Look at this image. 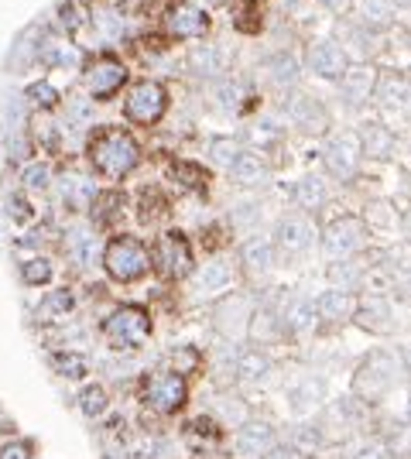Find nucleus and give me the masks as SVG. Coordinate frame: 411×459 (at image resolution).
I'll return each instance as SVG.
<instances>
[{
	"label": "nucleus",
	"instance_id": "f257e3e1",
	"mask_svg": "<svg viewBox=\"0 0 411 459\" xmlns=\"http://www.w3.org/2000/svg\"><path fill=\"white\" fill-rule=\"evenodd\" d=\"M93 165L100 168L103 175H128L130 168L137 165V144H134V137L124 134V130H103L100 137L93 141Z\"/></svg>",
	"mask_w": 411,
	"mask_h": 459
},
{
	"label": "nucleus",
	"instance_id": "f03ea898",
	"mask_svg": "<svg viewBox=\"0 0 411 459\" xmlns=\"http://www.w3.org/2000/svg\"><path fill=\"white\" fill-rule=\"evenodd\" d=\"M103 264H106V271L117 281H134L151 268V257L144 251V244H137L134 237H117V240L106 247Z\"/></svg>",
	"mask_w": 411,
	"mask_h": 459
},
{
	"label": "nucleus",
	"instance_id": "7ed1b4c3",
	"mask_svg": "<svg viewBox=\"0 0 411 459\" xmlns=\"http://www.w3.org/2000/svg\"><path fill=\"white\" fill-rule=\"evenodd\" d=\"M363 244H367V230L353 216H343V220L330 223L326 237H322V247L333 261H350L357 251H363Z\"/></svg>",
	"mask_w": 411,
	"mask_h": 459
},
{
	"label": "nucleus",
	"instance_id": "20e7f679",
	"mask_svg": "<svg viewBox=\"0 0 411 459\" xmlns=\"http://www.w3.org/2000/svg\"><path fill=\"white\" fill-rule=\"evenodd\" d=\"M394 381H398V363H394V357L374 354V357L360 367L357 391L367 398V401H377V398H384L387 391L394 387Z\"/></svg>",
	"mask_w": 411,
	"mask_h": 459
},
{
	"label": "nucleus",
	"instance_id": "39448f33",
	"mask_svg": "<svg viewBox=\"0 0 411 459\" xmlns=\"http://www.w3.org/2000/svg\"><path fill=\"white\" fill-rule=\"evenodd\" d=\"M148 312L137 306H128V308H117L110 319H106V336L113 339V343H120V346H134V343H141L144 336H148Z\"/></svg>",
	"mask_w": 411,
	"mask_h": 459
},
{
	"label": "nucleus",
	"instance_id": "423d86ee",
	"mask_svg": "<svg viewBox=\"0 0 411 459\" xmlns=\"http://www.w3.org/2000/svg\"><path fill=\"white\" fill-rule=\"evenodd\" d=\"M360 137L357 134H350V130H343V134H336L333 141L326 144V168L333 172L336 179H353L360 168Z\"/></svg>",
	"mask_w": 411,
	"mask_h": 459
},
{
	"label": "nucleus",
	"instance_id": "0eeeda50",
	"mask_svg": "<svg viewBox=\"0 0 411 459\" xmlns=\"http://www.w3.org/2000/svg\"><path fill=\"white\" fill-rule=\"evenodd\" d=\"M168 106V97L158 82H141L134 93L128 97V117L137 124H154Z\"/></svg>",
	"mask_w": 411,
	"mask_h": 459
},
{
	"label": "nucleus",
	"instance_id": "6e6552de",
	"mask_svg": "<svg viewBox=\"0 0 411 459\" xmlns=\"http://www.w3.org/2000/svg\"><path fill=\"white\" fill-rule=\"evenodd\" d=\"M165 25L172 35H179V38H196V35H203L206 27H209V14H206L203 7H196V4H175L172 11H168V18H165Z\"/></svg>",
	"mask_w": 411,
	"mask_h": 459
},
{
	"label": "nucleus",
	"instance_id": "1a4fd4ad",
	"mask_svg": "<svg viewBox=\"0 0 411 459\" xmlns=\"http://www.w3.org/2000/svg\"><path fill=\"white\" fill-rule=\"evenodd\" d=\"M251 319H254V308H251L247 299H230V302H223L216 308V326L230 339H240L251 326Z\"/></svg>",
	"mask_w": 411,
	"mask_h": 459
},
{
	"label": "nucleus",
	"instance_id": "9d476101",
	"mask_svg": "<svg viewBox=\"0 0 411 459\" xmlns=\"http://www.w3.org/2000/svg\"><path fill=\"white\" fill-rule=\"evenodd\" d=\"M124 79H128V69H124L120 62L103 58V62H97V66L86 73V86H89L93 97H110V93H117V89L124 86Z\"/></svg>",
	"mask_w": 411,
	"mask_h": 459
},
{
	"label": "nucleus",
	"instance_id": "9b49d317",
	"mask_svg": "<svg viewBox=\"0 0 411 459\" xmlns=\"http://www.w3.org/2000/svg\"><path fill=\"white\" fill-rule=\"evenodd\" d=\"M308 66L326 79H339L350 69V66H346V51H343V45H336V42H319V45H312Z\"/></svg>",
	"mask_w": 411,
	"mask_h": 459
},
{
	"label": "nucleus",
	"instance_id": "f8f14e48",
	"mask_svg": "<svg viewBox=\"0 0 411 459\" xmlns=\"http://www.w3.org/2000/svg\"><path fill=\"white\" fill-rule=\"evenodd\" d=\"M312 240H315V227L308 223L306 216H288V220L278 223V244H282V251H288V254L308 251Z\"/></svg>",
	"mask_w": 411,
	"mask_h": 459
},
{
	"label": "nucleus",
	"instance_id": "ddd939ff",
	"mask_svg": "<svg viewBox=\"0 0 411 459\" xmlns=\"http://www.w3.org/2000/svg\"><path fill=\"white\" fill-rule=\"evenodd\" d=\"M288 113H291V121L302 130H308V134H319V130H326V124H330L326 106L319 100H312V97H291V100H288Z\"/></svg>",
	"mask_w": 411,
	"mask_h": 459
},
{
	"label": "nucleus",
	"instance_id": "4468645a",
	"mask_svg": "<svg viewBox=\"0 0 411 459\" xmlns=\"http://www.w3.org/2000/svg\"><path fill=\"white\" fill-rule=\"evenodd\" d=\"M230 284H233V268L227 264V261H209L203 271L196 275V281H192L196 295H206V299L223 295Z\"/></svg>",
	"mask_w": 411,
	"mask_h": 459
},
{
	"label": "nucleus",
	"instance_id": "2eb2a0df",
	"mask_svg": "<svg viewBox=\"0 0 411 459\" xmlns=\"http://www.w3.org/2000/svg\"><path fill=\"white\" fill-rule=\"evenodd\" d=\"M343 86H339V93H343V100L360 106L363 100H370V89H374V69L370 66H353V69H346L343 73Z\"/></svg>",
	"mask_w": 411,
	"mask_h": 459
},
{
	"label": "nucleus",
	"instance_id": "dca6fc26",
	"mask_svg": "<svg viewBox=\"0 0 411 459\" xmlns=\"http://www.w3.org/2000/svg\"><path fill=\"white\" fill-rule=\"evenodd\" d=\"M185 398V384L182 377H154L148 384V401H151L158 411H175Z\"/></svg>",
	"mask_w": 411,
	"mask_h": 459
},
{
	"label": "nucleus",
	"instance_id": "f3484780",
	"mask_svg": "<svg viewBox=\"0 0 411 459\" xmlns=\"http://www.w3.org/2000/svg\"><path fill=\"white\" fill-rule=\"evenodd\" d=\"M161 268H165L168 275H185V271L192 268V254H189L185 237L168 233V237L161 240Z\"/></svg>",
	"mask_w": 411,
	"mask_h": 459
},
{
	"label": "nucleus",
	"instance_id": "a211bd4d",
	"mask_svg": "<svg viewBox=\"0 0 411 459\" xmlns=\"http://www.w3.org/2000/svg\"><path fill=\"white\" fill-rule=\"evenodd\" d=\"M271 446H275V429L264 425V422H251V425H244L240 435H237V449H240L244 456H260V453H268Z\"/></svg>",
	"mask_w": 411,
	"mask_h": 459
},
{
	"label": "nucleus",
	"instance_id": "6ab92c4d",
	"mask_svg": "<svg viewBox=\"0 0 411 459\" xmlns=\"http://www.w3.org/2000/svg\"><path fill=\"white\" fill-rule=\"evenodd\" d=\"M233 374L247 384L264 381L271 374V357L264 350H244V354H237V360H233Z\"/></svg>",
	"mask_w": 411,
	"mask_h": 459
},
{
	"label": "nucleus",
	"instance_id": "aec40b11",
	"mask_svg": "<svg viewBox=\"0 0 411 459\" xmlns=\"http://www.w3.org/2000/svg\"><path fill=\"white\" fill-rule=\"evenodd\" d=\"M357 312L353 306V295L350 292H326V295H319V302H315V315H322V319H330V323H343V319H350Z\"/></svg>",
	"mask_w": 411,
	"mask_h": 459
},
{
	"label": "nucleus",
	"instance_id": "412c9836",
	"mask_svg": "<svg viewBox=\"0 0 411 459\" xmlns=\"http://www.w3.org/2000/svg\"><path fill=\"white\" fill-rule=\"evenodd\" d=\"M357 319H360V326H363V330H374V332H387L391 330V323H394L391 306H387L381 295L367 299V302L357 308Z\"/></svg>",
	"mask_w": 411,
	"mask_h": 459
},
{
	"label": "nucleus",
	"instance_id": "4be33fe9",
	"mask_svg": "<svg viewBox=\"0 0 411 459\" xmlns=\"http://www.w3.org/2000/svg\"><path fill=\"white\" fill-rule=\"evenodd\" d=\"M322 381L319 377H302V381H295L288 387V405L295 411H312L319 401H322Z\"/></svg>",
	"mask_w": 411,
	"mask_h": 459
},
{
	"label": "nucleus",
	"instance_id": "5701e85b",
	"mask_svg": "<svg viewBox=\"0 0 411 459\" xmlns=\"http://www.w3.org/2000/svg\"><path fill=\"white\" fill-rule=\"evenodd\" d=\"M244 264H247L251 275H268L275 268V247H271V240H264V237L247 240L244 244Z\"/></svg>",
	"mask_w": 411,
	"mask_h": 459
},
{
	"label": "nucleus",
	"instance_id": "b1692460",
	"mask_svg": "<svg viewBox=\"0 0 411 459\" xmlns=\"http://www.w3.org/2000/svg\"><path fill=\"white\" fill-rule=\"evenodd\" d=\"M230 172H233V182H240V185H260V182L268 179V165H264V158H257V154H237Z\"/></svg>",
	"mask_w": 411,
	"mask_h": 459
},
{
	"label": "nucleus",
	"instance_id": "393cba45",
	"mask_svg": "<svg viewBox=\"0 0 411 459\" xmlns=\"http://www.w3.org/2000/svg\"><path fill=\"white\" fill-rule=\"evenodd\" d=\"M360 148L370 154V158H391L394 154V134L384 130L381 124H370V128H363Z\"/></svg>",
	"mask_w": 411,
	"mask_h": 459
},
{
	"label": "nucleus",
	"instance_id": "a878e982",
	"mask_svg": "<svg viewBox=\"0 0 411 459\" xmlns=\"http://www.w3.org/2000/svg\"><path fill=\"white\" fill-rule=\"evenodd\" d=\"M315 306L312 302H306V299H295V302H288V308H284V326L291 332H312L315 330Z\"/></svg>",
	"mask_w": 411,
	"mask_h": 459
},
{
	"label": "nucleus",
	"instance_id": "bb28decb",
	"mask_svg": "<svg viewBox=\"0 0 411 459\" xmlns=\"http://www.w3.org/2000/svg\"><path fill=\"white\" fill-rule=\"evenodd\" d=\"M192 69H196L199 76H220V73L227 69V51L220 49V45L196 49L192 51Z\"/></svg>",
	"mask_w": 411,
	"mask_h": 459
},
{
	"label": "nucleus",
	"instance_id": "cd10ccee",
	"mask_svg": "<svg viewBox=\"0 0 411 459\" xmlns=\"http://www.w3.org/2000/svg\"><path fill=\"white\" fill-rule=\"evenodd\" d=\"M295 199L306 206V209H322L326 199H330V189H326V179L319 175H306L295 189Z\"/></svg>",
	"mask_w": 411,
	"mask_h": 459
},
{
	"label": "nucleus",
	"instance_id": "c85d7f7f",
	"mask_svg": "<svg viewBox=\"0 0 411 459\" xmlns=\"http://www.w3.org/2000/svg\"><path fill=\"white\" fill-rule=\"evenodd\" d=\"M62 196H66V203L82 206L97 196V185H93V179H86V175H76V172H73V175H66V179H62Z\"/></svg>",
	"mask_w": 411,
	"mask_h": 459
},
{
	"label": "nucleus",
	"instance_id": "c756f323",
	"mask_svg": "<svg viewBox=\"0 0 411 459\" xmlns=\"http://www.w3.org/2000/svg\"><path fill=\"white\" fill-rule=\"evenodd\" d=\"M69 254L76 257L82 268H89V264L97 261V237L82 227L73 230V233H69Z\"/></svg>",
	"mask_w": 411,
	"mask_h": 459
},
{
	"label": "nucleus",
	"instance_id": "7c9ffc66",
	"mask_svg": "<svg viewBox=\"0 0 411 459\" xmlns=\"http://www.w3.org/2000/svg\"><path fill=\"white\" fill-rule=\"evenodd\" d=\"M381 103L391 106V110H405L408 106V82L398 76H387L381 82Z\"/></svg>",
	"mask_w": 411,
	"mask_h": 459
},
{
	"label": "nucleus",
	"instance_id": "2f4dec72",
	"mask_svg": "<svg viewBox=\"0 0 411 459\" xmlns=\"http://www.w3.org/2000/svg\"><path fill=\"white\" fill-rule=\"evenodd\" d=\"M268 69H271V79H275L278 86H295V82H299V62H295L291 55H284V51L268 62Z\"/></svg>",
	"mask_w": 411,
	"mask_h": 459
},
{
	"label": "nucleus",
	"instance_id": "473e14b6",
	"mask_svg": "<svg viewBox=\"0 0 411 459\" xmlns=\"http://www.w3.org/2000/svg\"><path fill=\"white\" fill-rule=\"evenodd\" d=\"M360 14H363L367 25H374V27H387L394 21V7H391L387 0H363Z\"/></svg>",
	"mask_w": 411,
	"mask_h": 459
},
{
	"label": "nucleus",
	"instance_id": "72a5a7b5",
	"mask_svg": "<svg viewBox=\"0 0 411 459\" xmlns=\"http://www.w3.org/2000/svg\"><path fill=\"white\" fill-rule=\"evenodd\" d=\"M237 141L230 137H213V144H209V158L216 161V165H223V168H230L233 161H237Z\"/></svg>",
	"mask_w": 411,
	"mask_h": 459
},
{
	"label": "nucleus",
	"instance_id": "f704fd0d",
	"mask_svg": "<svg viewBox=\"0 0 411 459\" xmlns=\"http://www.w3.org/2000/svg\"><path fill=\"white\" fill-rule=\"evenodd\" d=\"M42 319H51V315H66V312H73V295L69 292H55V295H49L45 302H42Z\"/></svg>",
	"mask_w": 411,
	"mask_h": 459
},
{
	"label": "nucleus",
	"instance_id": "c9c22d12",
	"mask_svg": "<svg viewBox=\"0 0 411 459\" xmlns=\"http://www.w3.org/2000/svg\"><path fill=\"white\" fill-rule=\"evenodd\" d=\"M42 58H45L49 66H76L79 51L73 49V45H49V49L42 51Z\"/></svg>",
	"mask_w": 411,
	"mask_h": 459
},
{
	"label": "nucleus",
	"instance_id": "e433bc0d",
	"mask_svg": "<svg viewBox=\"0 0 411 459\" xmlns=\"http://www.w3.org/2000/svg\"><path fill=\"white\" fill-rule=\"evenodd\" d=\"M330 278L336 281V288H339V292H346L350 284H357L360 281V268L357 264H350V261H339L333 271H330Z\"/></svg>",
	"mask_w": 411,
	"mask_h": 459
},
{
	"label": "nucleus",
	"instance_id": "4c0bfd02",
	"mask_svg": "<svg viewBox=\"0 0 411 459\" xmlns=\"http://www.w3.org/2000/svg\"><path fill=\"white\" fill-rule=\"evenodd\" d=\"M295 446H299L302 453H315V449L322 446V432H319V429H299V432H295Z\"/></svg>",
	"mask_w": 411,
	"mask_h": 459
},
{
	"label": "nucleus",
	"instance_id": "58836bf2",
	"mask_svg": "<svg viewBox=\"0 0 411 459\" xmlns=\"http://www.w3.org/2000/svg\"><path fill=\"white\" fill-rule=\"evenodd\" d=\"M51 278V264L49 261H31L25 264V281L27 284H42V281Z\"/></svg>",
	"mask_w": 411,
	"mask_h": 459
},
{
	"label": "nucleus",
	"instance_id": "ea45409f",
	"mask_svg": "<svg viewBox=\"0 0 411 459\" xmlns=\"http://www.w3.org/2000/svg\"><path fill=\"white\" fill-rule=\"evenodd\" d=\"M103 405H106L103 391H97V387H86V391H82V411H86V415H100Z\"/></svg>",
	"mask_w": 411,
	"mask_h": 459
},
{
	"label": "nucleus",
	"instance_id": "a19ab883",
	"mask_svg": "<svg viewBox=\"0 0 411 459\" xmlns=\"http://www.w3.org/2000/svg\"><path fill=\"white\" fill-rule=\"evenodd\" d=\"M25 185L27 189H45L49 185V168L45 165H31L25 172Z\"/></svg>",
	"mask_w": 411,
	"mask_h": 459
},
{
	"label": "nucleus",
	"instance_id": "79ce46f5",
	"mask_svg": "<svg viewBox=\"0 0 411 459\" xmlns=\"http://www.w3.org/2000/svg\"><path fill=\"white\" fill-rule=\"evenodd\" d=\"M220 103H223L227 110H233V106L240 103V86H237V82H227V86L220 89Z\"/></svg>",
	"mask_w": 411,
	"mask_h": 459
},
{
	"label": "nucleus",
	"instance_id": "37998d69",
	"mask_svg": "<svg viewBox=\"0 0 411 459\" xmlns=\"http://www.w3.org/2000/svg\"><path fill=\"white\" fill-rule=\"evenodd\" d=\"M31 97L42 103H55V89H51L49 82H38V86H31Z\"/></svg>",
	"mask_w": 411,
	"mask_h": 459
},
{
	"label": "nucleus",
	"instance_id": "c03bdc74",
	"mask_svg": "<svg viewBox=\"0 0 411 459\" xmlns=\"http://www.w3.org/2000/svg\"><path fill=\"white\" fill-rule=\"evenodd\" d=\"M89 121V106L86 103H73V124H86Z\"/></svg>",
	"mask_w": 411,
	"mask_h": 459
},
{
	"label": "nucleus",
	"instance_id": "a18cd8bd",
	"mask_svg": "<svg viewBox=\"0 0 411 459\" xmlns=\"http://www.w3.org/2000/svg\"><path fill=\"white\" fill-rule=\"evenodd\" d=\"M264 459H295V456H291L288 449H268V453H264Z\"/></svg>",
	"mask_w": 411,
	"mask_h": 459
},
{
	"label": "nucleus",
	"instance_id": "49530a36",
	"mask_svg": "<svg viewBox=\"0 0 411 459\" xmlns=\"http://www.w3.org/2000/svg\"><path fill=\"white\" fill-rule=\"evenodd\" d=\"M27 456V446H18V449H7L4 459H25Z\"/></svg>",
	"mask_w": 411,
	"mask_h": 459
},
{
	"label": "nucleus",
	"instance_id": "de8ad7c7",
	"mask_svg": "<svg viewBox=\"0 0 411 459\" xmlns=\"http://www.w3.org/2000/svg\"><path fill=\"white\" fill-rule=\"evenodd\" d=\"M343 4L346 0H322V7H330V11H343Z\"/></svg>",
	"mask_w": 411,
	"mask_h": 459
}]
</instances>
